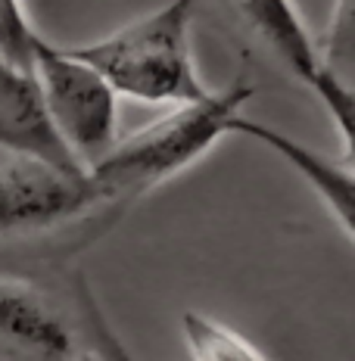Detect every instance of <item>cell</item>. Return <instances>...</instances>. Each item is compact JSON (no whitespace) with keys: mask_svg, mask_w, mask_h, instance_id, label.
Returning <instances> with one entry per match:
<instances>
[{"mask_svg":"<svg viewBox=\"0 0 355 361\" xmlns=\"http://www.w3.org/2000/svg\"><path fill=\"white\" fill-rule=\"evenodd\" d=\"M255 87L249 81H234L222 94L172 106L153 125L122 137L94 169H88L103 206H128L147 197L160 184L200 162L224 134H231L234 118L249 103Z\"/></svg>","mask_w":355,"mask_h":361,"instance_id":"obj_1","label":"cell"},{"mask_svg":"<svg viewBox=\"0 0 355 361\" xmlns=\"http://www.w3.org/2000/svg\"><path fill=\"white\" fill-rule=\"evenodd\" d=\"M196 0H169L100 41L69 47L119 90V97L153 106H181L209 97L196 72L191 28Z\"/></svg>","mask_w":355,"mask_h":361,"instance_id":"obj_2","label":"cell"},{"mask_svg":"<svg viewBox=\"0 0 355 361\" xmlns=\"http://www.w3.org/2000/svg\"><path fill=\"white\" fill-rule=\"evenodd\" d=\"M32 72L59 137L85 169H94L119 144V90L88 59L44 35L35 41Z\"/></svg>","mask_w":355,"mask_h":361,"instance_id":"obj_3","label":"cell"},{"mask_svg":"<svg viewBox=\"0 0 355 361\" xmlns=\"http://www.w3.org/2000/svg\"><path fill=\"white\" fill-rule=\"evenodd\" d=\"M100 206L103 200L88 171H66L28 156H13L0 165V240L44 234Z\"/></svg>","mask_w":355,"mask_h":361,"instance_id":"obj_4","label":"cell"},{"mask_svg":"<svg viewBox=\"0 0 355 361\" xmlns=\"http://www.w3.org/2000/svg\"><path fill=\"white\" fill-rule=\"evenodd\" d=\"M215 6L249 47L299 85L308 87L321 72L318 41L308 35L293 0H215Z\"/></svg>","mask_w":355,"mask_h":361,"instance_id":"obj_5","label":"cell"},{"mask_svg":"<svg viewBox=\"0 0 355 361\" xmlns=\"http://www.w3.org/2000/svg\"><path fill=\"white\" fill-rule=\"evenodd\" d=\"M0 149L59 165L66 171H88L59 137L37 75L13 66L4 56H0Z\"/></svg>","mask_w":355,"mask_h":361,"instance_id":"obj_6","label":"cell"},{"mask_svg":"<svg viewBox=\"0 0 355 361\" xmlns=\"http://www.w3.org/2000/svg\"><path fill=\"white\" fill-rule=\"evenodd\" d=\"M0 345L16 355L69 361L81 358V343L47 296L28 281L0 277Z\"/></svg>","mask_w":355,"mask_h":361,"instance_id":"obj_7","label":"cell"},{"mask_svg":"<svg viewBox=\"0 0 355 361\" xmlns=\"http://www.w3.org/2000/svg\"><path fill=\"white\" fill-rule=\"evenodd\" d=\"M231 134H243V137L259 140L262 147H268L271 153L281 156L293 171H299V178L318 193V200L327 206V212L337 218V224L355 243V169L349 162L327 159L318 149L293 140L290 134L277 131V128H271L265 122L243 118V116L234 118Z\"/></svg>","mask_w":355,"mask_h":361,"instance_id":"obj_8","label":"cell"},{"mask_svg":"<svg viewBox=\"0 0 355 361\" xmlns=\"http://www.w3.org/2000/svg\"><path fill=\"white\" fill-rule=\"evenodd\" d=\"M181 330H184V343L191 358L200 361H262L268 358L262 349H255L246 336L231 330L222 321H212L200 312L181 314Z\"/></svg>","mask_w":355,"mask_h":361,"instance_id":"obj_9","label":"cell"},{"mask_svg":"<svg viewBox=\"0 0 355 361\" xmlns=\"http://www.w3.org/2000/svg\"><path fill=\"white\" fill-rule=\"evenodd\" d=\"M318 54L321 66L334 78L355 87V0H334V13L318 44Z\"/></svg>","mask_w":355,"mask_h":361,"instance_id":"obj_10","label":"cell"},{"mask_svg":"<svg viewBox=\"0 0 355 361\" xmlns=\"http://www.w3.org/2000/svg\"><path fill=\"white\" fill-rule=\"evenodd\" d=\"M308 90L318 97L321 106L327 109V116L334 118L339 140H343V162H349L355 169V87L334 78V75L321 66V72L315 75Z\"/></svg>","mask_w":355,"mask_h":361,"instance_id":"obj_11","label":"cell"},{"mask_svg":"<svg viewBox=\"0 0 355 361\" xmlns=\"http://www.w3.org/2000/svg\"><path fill=\"white\" fill-rule=\"evenodd\" d=\"M41 32L32 25L22 0H0V56L10 59L13 66L32 69L35 41Z\"/></svg>","mask_w":355,"mask_h":361,"instance_id":"obj_12","label":"cell"}]
</instances>
